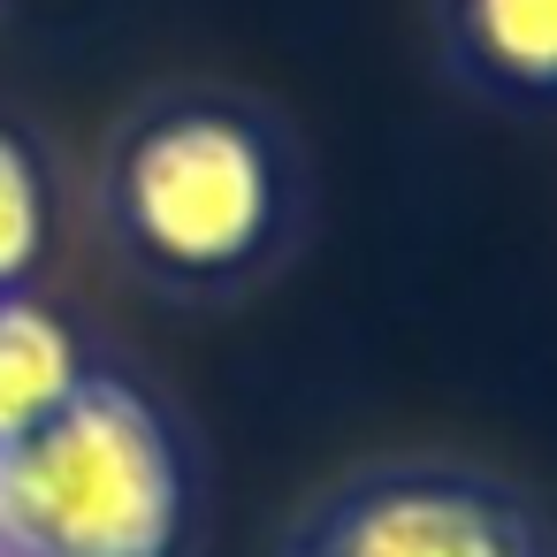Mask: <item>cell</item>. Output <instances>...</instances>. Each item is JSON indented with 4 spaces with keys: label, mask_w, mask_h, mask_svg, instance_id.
<instances>
[{
    "label": "cell",
    "mask_w": 557,
    "mask_h": 557,
    "mask_svg": "<svg viewBox=\"0 0 557 557\" xmlns=\"http://www.w3.org/2000/svg\"><path fill=\"white\" fill-rule=\"evenodd\" d=\"M77 382H85L77 336L32 298H0V443L47 428L77 397Z\"/></svg>",
    "instance_id": "cell-4"
},
{
    "label": "cell",
    "mask_w": 557,
    "mask_h": 557,
    "mask_svg": "<svg viewBox=\"0 0 557 557\" xmlns=\"http://www.w3.org/2000/svg\"><path fill=\"white\" fill-rule=\"evenodd\" d=\"M176 527V443L161 412L108 374H85L24 443H0V557H169Z\"/></svg>",
    "instance_id": "cell-1"
},
{
    "label": "cell",
    "mask_w": 557,
    "mask_h": 557,
    "mask_svg": "<svg viewBox=\"0 0 557 557\" xmlns=\"http://www.w3.org/2000/svg\"><path fill=\"white\" fill-rule=\"evenodd\" d=\"M466 47L511 85H557V0H466Z\"/></svg>",
    "instance_id": "cell-5"
},
{
    "label": "cell",
    "mask_w": 557,
    "mask_h": 557,
    "mask_svg": "<svg viewBox=\"0 0 557 557\" xmlns=\"http://www.w3.org/2000/svg\"><path fill=\"white\" fill-rule=\"evenodd\" d=\"M313 557H534V534L488 488L374 481L321 519Z\"/></svg>",
    "instance_id": "cell-3"
},
{
    "label": "cell",
    "mask_w": 557,
    "mask_h": 557,
    "mask_svg": "<svg viewBox=\"0 0 557 557\" xmlns=\"http://www.w3.org/2000/svg\"><path fill=\"white\" fill-rule=\"evenodd\" d=\"M123 222L153 260L222 275L260 252L275 222V169L237 115H169L123 161Z\"/></svg>",
    "instance_id": "cell-2"
},
{
    "label": "cell",
    "mask_w": 557,
    "mask_h": 557,
    "mask_svg": "<svg viewBox=\"0 0 557 557\" xmlns=\"http://www.w3.org/2000/svg\"><path fill=\"white\" fill-rule=\"evenodd\" d=\"M47 245V191H39V161L0 131V290L24 283L32 260Z\"/></svg>",
    "instance_id": "cell-6"
}]
</instances>
